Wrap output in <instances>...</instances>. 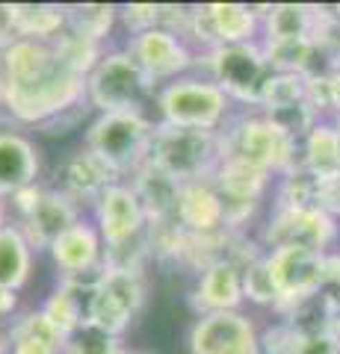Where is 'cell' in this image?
Segmentation results:
<instances>
[{
	"mask_svg": "<svg viewBox=\"0 0 340 354\" xmlns=\"http://www.w3.org/2000/svg\"><path fill=\"white\" fill-rule=\"evenodd\" d=\"M6 221H9V207H6L3 198H0V227H3Z\"/></svg>",
	"mask_w": 340,
	"mask_h": 354,
	"instance_id": "60d3db41",
	"label": "cell"
},
{
	"mask_svg": "<svg viewBox=\"0 0 340 354\" xmlns=\"http://www.w3.org/2000/svg\"><path fill=\"white\" fill-rule=\"evenodd\" d=\"M53 50H57V57L80 77H89V71L101 62V57L107 53L104 44H98L92 39H83V36H78V32H71V30H65L62 36L53 41Z\"/></svg>",
	"mask_w": 340,
	"mask_h": 354,
	"instance_id": "4dcf8cb0",
	"label": "cell"
},
{
	"mask_svg": "<svg viewBox=\"0 0 340 354\" xmlns=\"http://www.w3.org/2000/svg\"><path fill=\"white\" fill-rule=\"evenodd\" d=\"M116 354H151V351H139V348H127V346H122Z\"/></svg>",
	"mask_w": 340,
	"mask_h": 354,
	"instance_id": "ee69618b",
	"label": "cell"
},
{
	"mask_svg": "<svg viewBox=\"0 0 340 354\" xmlns=\"http://www.w3.org/2000/svg\"><path fill=\"white\" fill-rule=\"evenodd\" d=\"M299 165H305L314 177L340 171V133L334 127V118L316 121V127L302 139Z\"/></svg>",
	"mask_w": 340,
	"mask_h": 354,
	"instance_id": "4316f807",
	"label": "cell"
},
{
	"mask_svg": "<svg viewBox=\"0 0 340 354\" xmlns=\"http://www.w3.org/2000/svg\"><path fill=\"white\" fill-rule=\"evenodd\" d=\"M320 207L340 221V171L320 177Z\"/></svg>",
	"mask_w": 340,
	"mask_h": 354,
	"instance_id": "d590c367",
	"label": "cell"
},
{
	"mask_svg": "<svg viewBox=\"0 0 340 354\" xmlns=\"http://www.w3.org/2000/svg\"><path fill=\"white\" fill-rule=\"evenodd\" d=\"M9 354H62L65 334L42 313V310H24L6 328Z\"/></svg>",
	"mask_w": 340,
	"mask_h": 354,
	"instance_id": "cb8c5ba5",
	"label": "cell"
},
{
	"mask_svg": "<svg viewBox=\"0 0 340 354\" xmlns=\"http://www.w3.org/2000/svg\"><path fill=\"white\" fill-rule=\"evenodd\" d=\"M293 354H340V348L332 337H302Z\"/></svg>",
	"mask_w": 340,
	"mask_h": 354,
	"instance_id": "8d00e7d4",
	"label": "cell"
},
{
	"mask_svg": "<svg viewBox=\"0 0 340 354\" xmlns=\"http://www.w3.org/2000/svg\"><path fill=\"white\" fill-rule=\"evenodd\" d=\"M263 260H267L272 283H276L278 298H281V304L272 316H278L284 307H290L328 286L325 254L320 251H311L302 245H276V248L263 251Z\"/></svg>",
	"mask_w": 340,
	"mask_h": 354,
	"instance_id": "4fadbf2b",
	"label": "cell"
},
{
	"mask_svg": "<svg viewBox=\"0 0 340 354\" xmlns=\"http://www.w3.org/2000/svg\"><path fill=\"white\" fill-rule=\"evenodd\" d=\"M15 39V3H0V48Z\"/></svg>",
	"mask_w": 340,
	"mask_h": 354,
	"instance_id": "74e56055",
	"label": "cell"
},
{
	"mask_svg": "<svg viewBox=\"0 0 340 354\" xmlns=\"http://www.w3.org/2000/svg\"><path fill=\"white\" fill-rule=\"evenodd\" d=\"M299 339V334H293L281 319H276L269 328L260 330V354H293Z\"/></svg>",
	"mask_w": 340,
	"mask_h": 354,
	"instance_id": "e575fe53",
	"label": "cell"
},
{
	"mask_svg": "<svg viewBox=\"0 0 340 354\" xmlns=\"http://www.w3.org/2000/svg\"><path fill=\"white\" fill-rule=\"evenodd\" d=\"M243 295H246L249 304L263 307V310H272V313H276L278 304H281L278 290H276V283H272V274L267 269V260H263V254L251 260L249 266H243Z\"/></svg>",
	"mask_w": 340,
	"mask_h": 354,
	"instance_id": "d6a6232c",
	"label": "cell"
},
{
	"mask_svg": "<svg viewBox=\"0 0 340 354\" xmlns=\"http://www.w3.org/2000/svg\"><path fill=\"white\" fill-rule=\"evenodd\" d=\"M325 278L334 292H340V242L325 254Z\"/></svg>",
	"mask_w": 340,
	"mask_h": 354,
	"instance_id": "f35d334b",
	"label": "cell"
},
{
	"mask_svg": "<svg viewBox=\"0 0 340 354\" xmlns=\"http://www.w3.org/2000/svg\"><path fill=\"white\" fill-rule=\"evenodd\" d=\"M51 266L57 269V278L104 269V239L98 234L95 221L83 216L78 225H71L65 234L48 248Z\"/></svg>",
	"mask_w": 340,
	"mask_h": 354,
	"instance_id": "ac0fdd59",
	"label": "cell"
},
{
	"mask_svg": "<svg viewBox=\"0 0 340 354\" xmlns=\"http://www.w3.org/2000/svg\"><path fill=\"white\" fill-rule=\"evenodd\" d=\"M89 218L95 221L98 234L104 239V248L125 245V242L148 234V213L127 180L109 186L89 209Z\"/></svg>",
	"mask_w": 340,
	"mask_h": 354,
	"instance_id": "2e32d148",
	"label": "cell"
},
{
	"mask_svg": "<svg viewBox=\"0 0 340 354\" xmlns=\"http://www.w3.org/2000/svg\"><path fill=\"white\" fill-rule=\"evenodd\" d=\"M80 104H86V77L74 74L53 44L15 39L0 48V118L12 130H39Z\"/></svg>",
	"mask_w": 340,
	"mask_h": 354,
	"instance_id": "6da1fadb",
	"label": "cell"
},
{
	"mask_svg": "<svg viewBox=\"0 0 340 354\" xmlns=\"http://www.w3.org/2000/svg\"><path fill=\"white\" fill-rule=\"evenodd\" d=\"M211 180L219 198H222L225 227L237 230V234H246L249 221H255L258 209L272 195V186H276V177L249 169V165L237 160H222Z\"/></svg>",
	"mask_w": 340,
	"mask_h": 354,
	"instance_id": "7c38bea8",
	"label": "cell"
},
{
	"mask_svg": "<svg viewBox=\"0 0 340 354\" xmlns=\"http://www.w3.org/2000/svg\"><path fill=\"white\" fill-rule=\"evenodd\" d=\"M258 242L263 251L276 245H302L328 254L340 242V221L323 207H272Z\"/></svg>",
	"mask_w": 340,
	"mask_h": 354,
	"instance_id": "9c48e42d",
	"label": "cell"
},
{
	"mask_svg": "<svg viewBox=\"0 0 340 354\" xmlns=\"http://www.w3.org/2000/svg\"><path fill=\"white\" fill-rule=\"evenodd\" d=\"M6 207H9V213H12V221L24 230V236L36 254H48V248L65 230L71 225H78L83 216H89V213H83L71 198H65L60 189H53L45 180L15 192L6 201Z\"/></svg>",
	"mask_w": 340,
	"mask_h": 354,
	"instance_id": "ba28073f",
	"label": "cell"
},
{
	"mask_svg": "<svg viewBox=\"0 0 340 354\" xmlns=\"http://www.w3.org/2000/svg\"><path fill=\"white\" fill-rule=\"evenodd\" d=\"M69 30V3H15V36L53 44Z\"/></svg>",
	"mask_w": 340,
	"mask_h": 354,
	"instance_id": "484cf974",
	"label": "cell"
},
{
	"mask_svg": "<svg viewBox=\"0 0 340 354\" xmlns=\"http://www.w3.org/2000/svg\"><path fill=\"white\" fill-rule=\"evenodd\" d=\"M42 151L27 133L3 127L0 130V198L9 201L15 192L42 180Z\"/></svg>",
	"mask_w": 340,
	"mask_h": 354,
	"instance_id": "d6986e66",
	"label": "cell"
},
{
	"mask_svg": "<svg viewBox=\"0 0 340 354\" xmlns=\"http://www.w3.org/2000/svg\"><path fill=\"white\" fill-rule=\"evenodd\" d=\"M160 9L163 3H127L118 6V27H125L127 39L139 36L151 27H160Z\"/></svg>",
	"mask_w": 340,
	"mask_h": 354,
	"instance_id": "836d02e7",
	"label": "cell"
},
{
	"mask_svg": "<svg viewBox=\"0 0 340 354\" xmlns=\"http://www.w3.org/2000/svg\"><path fill=\"white\" fill-rule=\"evenodd\" d=\"M272 207H320V177H314L305 165L276 177Z\"/></svg>",
	"mask_w": 340,
	"mask_h": 354,
	"instance_id": "f1b7e54d",
	"label": "cell"
},
{
	"mask_svg": "<svg viewBox=\"0 0 340 354\" xmlns=\"http://www.w3.org/2000/svg\"><path fill=\"white\" fill-rule=\"evenodd\" d=\"M125 177L118 174L107 160H101L95 151L80 145L78 151L65 153V157L57 162L53 177H51V186L60 189L65 198H71L83 213H89V209L98 204V198H101L109 186H116Z\"/></svg>",
	"mask_w": 340,
	"mask_h": 354,
	"instance_id": "9a60e30c",
	"label": "cell"
},
{
	"mask_svg": "<svg viewBox=\"0 0 340 354\" xmlns=\"http://www.w3.org/2000/svg\"><path fill=\"white\" fill-rule=\"evenodd\" d=\"M234 113L237 106L231 104V97L202 71L178 77L160 86L154 95V121L166 127L222 133Z\"/></svg>",
	"mask_w": 340,
	"mask_h": 354,
	"instance_id": "3957f363",
	"label": "cell"
},
{
	"mask_svg": "<svg viewBox=\"0 0 340 354\" xmlns=\"http://www.w3.org/2000/svg\"><path fill=\"white\" fill-rule=\"evenodd\" d=\"M195 316L207 313H231V310H243V269L231 260H213L204 269L195 272L193 286L186 292Z\"/></svg>",
	"mask_w": 340,
	"mask_h": 354,
	"instance_id": "e0dca14e",
	"label": "cell"
},
{
	"mask_svg": "<svg viewBox=\"0 0 340 354\" xmlns=\"http://www.w3.org/2000/svg\"><path fill=\"white\" fill-rule=\"evenodd\" d=\"M157 86L148 80L139 62L125 48H107L101 62L86 77V104L101 113H148Z\"/></svg>",
	"mask_w": 340,
	"mask_h": 354,
	"instance_id": "277c9868",
	"label": "cell"
},
{
	"mask_svg": "<svg viewBox=\"0 0 340 354\" xmlns=\"http://www.w3.org/2000/svg\"><path fill=\"white\" fill-rule=\"evenodd\" d=\"M122 346H125L122 337L109 334V330H104L95 322H83L71 334H65L62 354H116Z\"/></svg>",
	"mask_w": 340,
	"mask_h": 354,
	"instance_id": "1f68e13d",
	"label": "cell"
},
{
	"mask_svg": "<svg viewBox=\"0 0 340 354\" xmlns=\"http://www.w3.org/2000/svg\"><path fill=\"white\" fill-rule=\"evenodd\" d=\"M337 316H340V292L325 286V290L284 307L276 319H281L299 337H332Z\"/></svg>",
	"mask_w": 340,
	"mask_h": 354,
	"instance_id": "603a6c76",
	"label": "cell"
},
{
	"mask_svg": "<svg viewBox=\"0 0 340 354\" xmlns=\"http://www.w3.org/2000/svg\"><path fill=\"white\" fill-rule=\"evenodd\" d=\"M148 304V274L142 272H116L104 269L92 292L89 322L101 325L109 334L122 337L136 325Z\"/></svg>",
	"mask_w": 340,
	"mask_h": 354,
	"instance_id": "30bf717a",
	"label": "cell"
},
{
	"mask_svg": "<svg viewBox=\"0 0 340 354\" xmlns=\"http://www.w3.org/2000/svg\"><path fill=\"white\" fill-rule=\"evenodd\" d=\"M195 71L222 88L237 109H260L263 86L272 77V68L263 57L260 41L246 44H219L213 50L199 53Z\"/></svg>",
	"mask_w": 340,
	"mask_h": 354,
	"instance_id": "5b68a950",
	"label": "cell"
},
{
	"mask_svg": "<svg viewBox=\"0 0 340 354\" xmlns=\"http://www.w3.org/2000/svg\"><path fill=\"white\" fill-rule=\"evenodd\" d=\"M148 162L157 165L160 171H166L178 183L207 180L222 162V136L207 130L154 124Z\"/></svg>",
	"mask_w": 340,
	"mask_h": 354,
	"instance_id": "52a82bcc",
	"label": "cell"
},
{
	"mask_svg": "<svg viewBox=\"0 0 340 354\" xmlns=\"http://www.w3.org/2000/svg\"><path fill=\"white\" fill-rule=\"evenodd\" d=\"M219 136H222V160H237L269 177H281L299 165L302 145L260 109H237Z\"/></svg>",
	"mask_w": 340,
	"mask_h": 354,
	"instance_id": "7a4b0ae2",
	"label": "cell"
},
{
	"mask_svg": "<svg viewBox=\"0 0 340 354\" xmlns=\"http://www.w3.org/2000/svg\"><path fill=\"white\" fill-rule=\"evenodd\" d=\"M36 269V251L27 242L12 218L0 227V286L9 292H21Z\"/></svg>",
	"mask_w": 340,
	"mask_h": 354,
	"instance_id": "d4e9b609",
	"label": "cell"
},
{
	"mask_svg": "<svg viewBox=\"0 0 340 354\" xmlns=\"http://www.w3.org/2000/svg\"><path fill=\"white\" fill-rule=\"evenodd\" d=\"M175 225H178L186 236H213L222 234L225 227V209L222 198H219L213 180H193L181 183L178 209H175Z\"/></svg>",
	"mask_w": 340,
	"mask_h": 354,
	"instance_id": "ffe728a7",
	"label": "cell"
},
{
	"mask_svg": "<svg viewBox=\"0 0 340 354\" xmlns=\"http://www.w3.org/2000/svg\"><path fill=\"white\" fill-rule=\"evenodd\" d=\"M190 354H260V328L243 310L195 316L186 334Z\"/></svg>",
	"mask_w": 340,
	"mask_h": 354,
	"instance_id": "5bb4252c",
	"label": "cell"
},
{
	"mask_svg": "<svg viewBox=\"0 0 340 354\" xmlns=\"http://www.w3.org/2000/svg\"><path fill=\"white\" fill-rule=\"evenodd\" d=\"M334 127H337V133H340V115H337V118H334Z\"/></svg>",
	"mask_w": 340,
	"mask_h": 354,
	"instance_id": "f6af8a7d",
	"label": "cell"
},
{
	"mask_svg": "<svg viewBox=\"0 0 340 354\" xmlns=\"http://www.w3.org/2000/svg\"><path fill=\"white\" fill-rule=\"evenodd\" d=\"M18 292H9L0 286V322H12L18 316Z\"/></svg>",
	"mask_w": 340,
	"mask_h": 354,
	"instance_id": "ab89813d",
	"label": "cell"
},
{
	"mask_svg": "<svg viewBox=\"0 0 340 354\" xmlns=\"http://www.w3.org/2000/svg\"><path fill=\"white\" fill-rule=\"evenodd\" d=\"M332 339L337 342V348H340V316H337V322H334V328H332Z\"/></svg>",
	"mask_w": 340,
	"mask_h": 354,
	"instance_id": "7bdbcfd3",
	"label": "cell"
},
{
	"mask_svg": "<svg viewBox=\"0 0 340 354\" xmlns=\"http://www.w3.org/2000/svg\"><path fill=\"white\" fill-rule=\"evenodd\" d=\"M125 50L139 62V68L157 88L193 74L199 65V50L190 44V39L166 27H151L139 36H130Z\"/></svg>",
	"mask_w": 340,
	"mask_h": 354,
	"instance_id": "8fae6325",
	"label": "cell"
},
{
	"mask_svg": "<svg viewBox=\"0 0 340 354\" xmlns=\"http://www.w3.org/2000/svg\"><path fill=\"white\" fill-rule=\"evenodd\" d=\"M118 27V6L116 3H71L69 6V30L83 39L104 44Z\"/></svg>",
	"mask_w": 340,
	"mask_h": 354,
	"instance_id": "83f0119b",
	"label": "cell"
},
{
	"mask_svg": "<svg viewBox=\"0 0 340 354\" xmlns=\"http://www.w3.org/2000/svg\"><path fill=\"white\" fill-rule=\"evenodd\" d=\"M127 183L134 186V192L139 195L142 207H145L148 225H175V209H178V195H181L178 180H172L157 165L145 162L127 177Z\"/></svg>",
	"mask_w": 340,
	"mask_h": 354,
	"instance_id": "7402d4cb",
	"label": "cell"
},
{
	"mask_svg": "<svg viewBox=\"0 0 340 354\" xmlns=\"http://www.w3.org/2000/svg\"><path fill=\"white\" fill-rule=\"evenodd\" d=\"M0 354H9V339H6V330H0Z\"/></svg>",
	"mask_w": 340,
	"mask_h": 354,
	"instance_id": "b9f144b4",
	"label": "cell"
},
{
	"mask_svg": "<svg viewBox=\"0 0 340 354\" xmlns=\"http://www.w3.org/2000/svg\"><path fill=\"white\" fill-rule=\"evenodd\" d=\"M263 9L260 41H316L323 9L308 3H269Z\"/></svg>",
	"mask_w": 340,
	"mask_h": 354,
	"instance_id": "44dd1931",
	"label": "cell"
},
{
	"mask_svg": "<svg viewBox=\"0 0 340 354\" xmlns=\"http://www.w3.org/2000/svg\"><path fill=\"white\" fill-rule=\"evenodd\" d=\"M157 121L148 113H101L83 130V145L107 160L127 180L148 162Z\"/></svg>",
	"mask_w": 340,
	"mask_h": 354,
	"instance_id": "8992f818",
	"label": "cell"
},
{
	"mask_svg": "<svg viewBox=\"0 0 340 354\" xmlns=\"http://www.w3.org/2000/svg\"><path fill=\"white\" fill-rule=\"evenodd\" d=\"M305 101H308V77L272 71V77L267 80L263 95H260V113L272 115V113H281V109L299 106Z\"/></svg>",
	"mask_w": 340,
	"mask_h": 354,
	"instance_id": "f546056e",
	"label": "cell"
}]
</instances>
